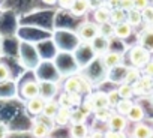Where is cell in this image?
<instances>
[{
  "instance_id": "6da1fadb",
  "label": "cell",
  "mask_w": 153,
  "mask_h": 138,
  "mask_svg": "<svg viewBox=\"0 0 153 138\" xmlns=\"http://www.w3.org/2000/svg\"><path fill=\"white\" fill-rule=\"evenodd\" d=\"M152 60V53L149 50H146L143 45H134L131 50H129V62H131V66H135V68H140L143 69L149 62Z\"/></svg>"
},
{
  "instance_id": "7a4b0ae2",
  "label": "cell",
  "mask_w": 153,
  "mask_h": 138,
  "mask_svg": "<svg viewBox=\"0 0 153 138\" xmlns=\"http://www.w3.org/2000/svg\"><path fill=\"white\" fill-rule=\"evenodd\" d=\"M99 35V24L98 23H83L76 29V36L84 42H92Z\"/></svg>"
},
{
  "instance_id": "3957f363",
  "label": "cell",
  "mask_w": 153,
  "mask_h": 138,
  "mask_svg": "<svg viewBox=\"0 0 153 138\" xmlns=\"http://www.w3.org/2000/svg\"><path fill=\"white\" fill-rule=\"evenodd\" d=\"M99 62L104 65V68L107 69H113V68H117V66H122L123 63V54L122 53H117V51H107L104 53L102 56H99Z\"/></svg>"
},
{
  "instance_id": "277c9868",
  "label": "cell",
  "mask_w": 153,
  "mask_h": 138,
  "mask_svg": "<svg viewBox=\"0 0 153 138\" xmlns=\"http://www.w3.org/2000/svg\"><path fill=\"white\" fill-rule=\"evenodd\" d=\"M89 44H90V48H92L93 54L102 56L104 53L108 51L110 44H111V39H110V38H105V36H102V35H98V36H96L92 42H89Z\"/></svg>"
},
{
  "instance_id": "5b68a950",
  "label": "cell",
  "mask_w": 153,
  "mask_h": 138,
  "mask_svg": "<svg viewBox=\"0 0 153 138\" xmlns=\"http://www.w3.org/2000/svg\"><path fill=\"white\" fill-rule=\"evenodd\" d=\"M21 96L27 101L36 96H41V84L36 81H26L21 86Z\"/></svg>"
},
{
  "instance_id": "8992f818",
  "label": "cell",
  "mask_w": 153,
  "mask_h": 138,
  "mask_svg": "<svg viewBox=\"0 0 153 138\" xmlns=\"http://www.w3.org/2000/svg\"><path fill=\"white\" fill-rule=\"evenodd\" d=\"M107 125H108V128H110V129H113V131H120V132H123V131L126 129L128 119H126V116L119 114L117 111H114V113L111 114L110 120L107 122Z\"/></svg>"
},
{
  "instance_id": "52a82bcc",
  "label": "cell",
  "mask_w": 153,
  "mask_h": 138,
  "mask_svg": "<svg viewBox=\"0 0 153 138\" xmlns=\"http://www.w3.org/2000/svg\"><path fill=\"white\" fill-rule=\"evenodd\" d=\"M138 44L143 45L150 53H153V27L150 24L146 29H143L141 33L138 35Z\"/></svg>"
},
{
  "instance_id": "ba28073f",
  "label": "cell",
  "mask_w": 153,
  "mask_h": 138,
  "mask_svg": "<svg viewBox=\"0 0 153 138\" xmlns=\"http://www.w3.org/2000/svg\"><path fill=\"white\" fill-rule=\"evenodd\" d=\"M45 101H47V99H44L42 96H36V98H33V99H29V101H27V105H26V107H27V111H29L32 116H39V114H42Z\"/></svg>"
},
{
  "instance_id": "9c48e42d",
  "label": "cell",
  "mask_w": 153,
  "mask_h": 138,
  "mask_svg": "<svg viewBox=\"0 0 153 138\" xmlns=\"http://www.w3.org/2000/svg\"><path fill=\"white\" fill-rule=\"evenodd\" d=\"M90 6H92L90 0H75V3L72 5V8L69 11L75 17H81V15L87 14V11L90 9Z\"/></svg>"
},
{
  "instance_id": "30bf717a",
  "label": "cell",
  "mask_w": 153,
  "mask_h": 138,
  "mask_svg": "<svg viewBox=\"0 0 153 138\" xmlns=\"http://www.w3.org/2000/svg\"><path fill=\"white\" fill-rule=\"evenodd\" d=\"M90 95V99H92V104H93V108L95 110H99V108H108L110 107V102H108V96L102 92H96V93H89ZM111 108V107H110Z\"/></svg>"
},
{
  "instance_id": "8fae6325",
  "label": "cell",
  "mask_w": 153,
  "mask_h": 138,
  "mask_svg": "<svg viewBox=\"0 0 153 138\" xmlns=\"http://www.w3.org/2000/svg\"><path fill=\"white\" fill-rule=\"evenodd\" d=\"M51 129H53V128H50L48 125L35 120L33 128H32V135H33L35 138H48V135L51 134Z\"/></svg>"
},
{
  "instance_id": "7c38bea8",
  "label": "cell",
  "mask_w": 153,
  "mask_h": 138,
  "mask_svg": "<svg viewBox=\"0 0 153 138\" xmlns=\"http://www.w3.org/2000/svg\"><path fill=\"white\" fill-rule=\"evenodd\" d=\"M110 12H111V9H110L108 6H105V5L98 6V8L95 9V12H93V20H95V23H98V24L108 23V21H110Z\"/></svg>"
},
{
  "instance_id": "4fadbf2b",
  "label": "cell",
  "mask_w": 153,
  "mask_h": 138,
  "mask_svg": "<svg viewBox=\"0 0 153 138\" xmlns=\"http://www.w3.org/2000/svg\"><path fill=\"white\" fill-rule=\"evenodd\" d=\"M132 26L128 23V21H123V23H119V24H114V36L119 38V39H126L132 35Z\"/></svg>"
},
{
  "instance_id": "5bb4252c",
  "label": "cell",
  "mask_w": 153,
  "mask_h": 138,
  "mask_svg": "<svg viewBox=\"0 0 153 138\" xmlns=\"http://www.w3.org/2000/svg\"><path fill=\"white\" fill-rule=\"evenodd\" d=\"M71 111L72 108H65V107H60L57 114L54 116V123L57 126H66L71 120Z\"/></svg>"
},
{
  "instance_id": "9a60e30c",
  "label": "cell",
  "mask_w": 153,
  "mask_h": 138,
  "mask_svg": "<svg viewBox=\"0 0 153 138\" xmlns=\"http://www.w3.org/2000/svg\"><path fill=\"white\" fill-rule=\"evenodd\" d=\"M141 77V71L140 68H135V66H128L125 69V77H123V83H128V84H134L140 80Z\"/></svg>"
},
{
  "instance_id": "2e32d148",
  "label": "cell",
  "mask_w": 153,
  "mask_h": 138,
  "mask_svg": "<svg viewBox=\"0 0 153 138\" xmlns=\"http://www.w3.org/2000/svg\"><path fill=\"white\" fill-rule=\"evenodd\" d=\"M126 119H128L129 122H134V123L141 122V120L144 119V110L141 108V105L134 104V105H132V108L129 110V113L126 114Z\"/></svg>"
},
{
  "instance_id": "e0dca14e",
  "label": "cell",
  "mask_w": 153,
  "mask_h": 138,
  "mask_svg": "<svg viewBox=\"0 0 153 138\" xmlns=\"http://www.w3.org/2000/svg\"><path fill=\"white\" fill-rule=\"evenodd\" d=\"M69 134H71V138H84L89 135V128L86 126V123L71 125Z\"/></svg>"
},
{
  "instance_id": "ac0fdd59",
  "label": "cell",
  "mask_w": 153,
  "mask_h": 138,
  "mask_svg": "<svg viewBox=\"0 0 153 138\" xmlns=\"http://www.w3.org/2000/svg\"><path fill=\"white\" fill-rule=\"evenodd\" d=\"M152 134V128H149L147 125L138 122L135 123L134 129H132V137L134 138H149V135Z\"/></svg>"
},
{
  "instance_id": "d6986e66",
  "label": "cell",
  "mask_w": 153,
  "mask_h": 138,
  "mask_svg": "<svg viewBox=\"0 0 153 138\" xmlns=\"http://www.w3.org/2000/svg\"><path fill=\"white\" fill-rule=\"evenodd\" d=\"M126 21L132 26V27H137V26H140L141 23H143V15H141V11H138V9H131V11H128V14H126Z\"/></svg>"
},
{
  "instance_id": "ffe728a7",
  "label": "cell",
  "mask_w": 153,
  "mask_h": 138,
  "mask_svg": "<svg viewBox=\"0 0 153 138\" xmlns=\"http://www.w3.org/2000/svg\"><path fill=\"white\" fill-rule=\"evenodd\" d=\"M59 108H60V105H59L57 101L48 99V101H45V105H44V111H42V114L47 116V117H53V119H54V116L57 114Z\"/></svg>"
},
{
  "instance_id": "44dd1931",
  "label": "cell",
  "mask_w": 153,
  "mask_h": 138,
  "mask_svg": "<svg viewBox=\"0 0 153 138\" xmlns=\"http://www.w3.org/2000/svg\"><path fill=\"white\" fill-rule=\"evenodd\" d=\"M126 11L125 9H122V8H114V9H111V12H110V23H113V24H119V23H123V21H126Z\"/></svg>"
},
{
  "instance_id": "7402d4cb",
  "label": "cell",
  "mask_w": 153,
  "mask_h": 138,
  "mask_svg": "<svg viewBox=\"0 0 153 138\" xmlns=\"http://www.w3.org/2000/svg\"><path fill=\"white\" fill-rule=\"evenodd\" d=\"M87 120V114L84 111H81L80 108H75L71 111V120L69 123L71 125H78V123H86Z\"/></svg>"
},
{
  "instance_id": "603a6c76",
  "label": "cell",
  "mask_w": 153,
  "mask_h": 138,
  "mask_svg": "<svg viewBox=\"0 0 153 138\" xmlns=\"http://www.w3.org/2000/svg\"><path fill=\"white\" fill-rule=\"evenodd\" d=\"M114 111L108 107V108H99V110H95L93 111V114H95V119L98 120V122H102V123H107L108 120H110V117H111V114H113Z\"/></svg>"
},
{
  "instance_id": "cb8c5ba5",
  "label": "cell",
  "mask_w": 153,
  "mask_h": 138,
  "mask_svg": "<svg viewBox=\"0 0 153 138\" xmlns=\"http://www.w3.org/2000/svg\"><path fill=\"white\" fill-rule=\"evenodd\" d=\"M65 92L74 93V92H80V77H71L65 83Z\"/></svg>"
},
{
  "instance_id": "d4e9b609",
  "label": "cell",
  "mask_w": 153,
  "mask_h": 138,
  "mask_svg": "<svg viewBox=\"0 0 153 138\" xmlns=\"http://www.w3.org/2000/svg\"><path fill=\"white\" fill-rule=\"evenodd\" d=\"M132 105H134V102H132L131 99H120L114 108H116V111H117L119 114L126 116V114L129 113V110L132 108Z\"/></svg>"
},
{
  "instance_id": "484cf974",
  "label": "cell",
  "mask_w": 153,
  "mask_h": 138,
  "mask_svg": "<svg viewBox=\"0 0 153 138\" xmlns=\"http://www.w3.org/2000/svg\"><path fill=\"white\" fill-rule=\"evenodd\" d=\"M119 95L122 99H132L134 96V90H132V84H128V83H122L117 89Z\"/></svg>"
},
{
  "instance_id": "4316f807",
  "label": "cell",
  "mask_w": 153,
  "mask_h": 138,
  "mask_svg": "<svg viewBox=\"0 0 153 138\" xmlns=\"http://www.w3.org/2000/svg\"><path fill=\"white\" fill-rule=\"evenodd\" d=\"M99 35L105 36V38H113L114 36V24L113 23H104V24H99Z\"/></svg>"
},
{
  "instance_id": "83f0119b",
  "label": "cell",
  "mask_w": 153,
  "mask_h": 138,
  "mask_svg": "<svg viewBox=\"0 0 153 138\" xmlns=\"http://www.w3.org/2000/svg\"><path fill=\"white\" fill-rule=\"evenodd\" d=\"M138 83H140V86L144 89L146 93L150 92V90H153V78H152V77H149V75H143V77H140Z\"/></svg>"
},
{
  "instance_id": "f1b7e54d",
  "label": "cell",
  "mask_w": 153,
  "mask_h": 138,
  "mask_svg": "<svg viewBox=\"0 0 153 138\" xmlns=\"http://www.w3.org/2000/svg\"><path fill=\"white\" fill-rule=\"evenodd\" d=\"M59 105L60 107H65V108H72L74 107V102H72V99H71V95H69V92H65V93H62L60 96H59Z\"/></svg>"
},
{
  "instance_id": "f546056e",
  "label": "cell",
  "mask_w": 153,
  "mask_h": 138,
  "mask_svg": "<svg viewBox=\"0 0 153 138\" xmlns=\"http://www.w3.org/2000/svg\"><path fill=\"white\" fill-rule=\"evenodd\" d=\"M92 90V81L84 78V77H80V93L81 95H89Z\"/></svg>"
},
{
  "instance_id": "4dcf8cb0",
  "label": "cell",
  "mask_w": 153,
  "mask_h": 138,
  "mask_svg": "<svg viewBox=\"0 0 153 138\" xmlns=\"http://www.w3.org/2000/svg\"><path fill=\"white\" fill-rule=\"evenodd\" d=\"M141 15H143V21H144V23L152 24V21H153V6L149 5L147 8H144V9L141 11Z\"/></svg>"
},
{
  "instance_id": "1f68e13d",
  "label": "cell",
  "mask_w": 153,
  "mask_h": 138,
  "mask_svg": "<svg viewBox=\"0 0 153 138\" xmlns=\"http://www.w3.org/2000/svg\"><path fill=\"white\" fill-rule=\"evenodd\" d=\"M107 96H108V102H110V107H111V108H114V107L117 105V102L122 99L117 90H111V92H108Z\"/></svg>"
},
{
  "instance_id": "d6a6232c",
  "label": "cell",
  "mask_w": 153,
  "mask_h": 138,
  "mask_svg": "<svg viewBox=\"0 0 153 138\" xmlns=\"http://www.w3.org/2000/svg\"><path fill=\"white\" fill-rule=\"evenodd\" d=\"M11 77V71L9 68L3 63H0V83H6Z\"/></svg>"
},
{
  "instance_id": "836d02e7",
  "label": "cell",
  "mask_w": 153,
  "mask_h": 138,
  "mask_svg": "<svg viewBox=\"0 0 153 138\" xmlns=\"http://www.w3.org/2000/svg\"><path fill=\"white\" fill-rule=\"evenodd\" d=\"M104 138H126L125 132H120V131H113V129H108L104 135Z\"/></svg>"
},
{
  "instance_id": "e575fe53",
  "label": "cell",
  "mask_w": 153,
  "mask_h": 138,
  "mask_svg": "<svg viewBox=\"0 0 153 138\" xmlns=\"http://www.w3.org/2000/svg\"><path fill=\"white\" fill-rule=\"evenodd\" d=\"M149 5H150V0H134V8L138 11H143Z\"/></svg>"
},
{
  "instance_id": "d590c367",
  "label": "cell",
  "mask_w": 153,
  "mask_h": 138,
  "mask_svg": "<svg viewBox=\"0 0 153 138\" xmlns=\"http://www.w3.org/2000/svg\"><path fill=\"white\" fill-rule=\"evenodd\" d=\"M119 8L125 9L126 12L134 9V0H120V3H119Z\"/></svg>"
},
{
  "instance_id": "8d00e7d4",
  "label": "cell",
  "mask_w": 153,
  "mask_h": 138,
  "mask_svg": "<svg viewBox=\"0 0 153 138\" xmlns=\"http://www.w3.org/2000/svg\"><path fill=\"white\" fill-rule=\"evenodd\" d=\"M74 3H75V0H57V5L62 9H71Z\"/></svg>"
},
{
  "instance_id": "74e56055",
  "label": "cell",
  "mask_w": 153,
  "mask_h": 138,
  "mask_svg": "<svg viewBox=\"0 0 153 138\" xmlns=\"http://www.w3.org/2000/svg\"><path fill=\"white\" fill-rule=\"evenodd\" d=\"M143 71H144V75H149V77L153 78V59L143 68Z\"/></svg>"
},
{
  "instance_id": "f35d334b",
  "label": "cell",
  "mask_w": 153,
  "mask_h": 138,
  "mask_svg": "<svg viewBox=\"0 0 153 138\" xmlns=\"http://www.w3.org/2000/svg\"><path fill=\"white\" fill-rule=\"evenodd\" d=\"M119 3H120V0H105V6H108L110 9L119 8Z\"/></svg>"
},
{
  "instance_id": "ab89813d",
  "label": "cell",
  "mask_w": 153,
  "mask_h": 138,
  "mask_svg": "<svg viewBox=\"0 0 153 138\" xmlns=\"http://www.w3.org/2000/svg\"><path fill=\"white\" fill-rule=\"evenodd\" d=\"M6 137H8V128L6 125L0 123V138H6Z\"/></svg>"
},
{
  "instance_id": "60d3db41",
  "label": "cell",
  "mask_w": 153,
  "mask_h": 138,
  "mask_svg": "<svg viewBox=\"0 0 153 138\" xmlns=\"http://www.w3.org/2000/svg\"><path fill=\"white\" fill-rule=\"evenodd\" d=\"M104 135H105V132H101V131H95L90 137L92 138H104Z\"/></svg>"
},
{
  "instance_id": "b9f144b4",
  "label": "cell",
  "mask_w": 153,
  "mask_h": 138,
  "mask_svg": "<svg viewBox=\"0 0 153 138\" xmlns=\"http://www.w3.org/2000/svg\"><path fill=\"white\" fill-rule=\"evenodd\" d=\"M42 2H44L45 5H56L57 0H42Z\"/></svg>"
},
{
  "instance_id": "7bdbcfd3",
  "label": "cell",
  "mask_w": 153,
  "mask_h": 138,
  "mask_svg": "<svg viewBox=\"0 0 153 138\" xmlns=\"http://www.w3.org/2000/svg\"><path fill=\"white\" fill-rule=\"evenodd\" d=\"M150 104H152V107H153V95H152V98H150Z\"/></svg>"
},
{
  "instance_id": "ee69618b",
  "label": "cell",
  "mask_w": 153,
  "mask_h": 138,
  "mask_svg": "<svg viewBox=\"0 0 153 138\" xmlns=\"http://www.w3.org/2000/svg\"><path fill=\"white\" fill-rule=\"evenodd\" d=\"M149 138H153V132H152V134H150V135H149Z\"/></svg>"
},
{
  "instance_id": "f6af8a7d",
  "label": "cell",
  "mask_w": 153,
  "mask_h": 138,
  "mask_svg": "<svg viewBox=\"0 0 153 138\" xmlns=\"http://www.w3.org/2000/svg\"><path fill=\"white\" fill-rule=\"evenodd\" d=\"M84 138H92V137H90V135H87V137H84Z\"/></svg>"
},
{
  "instance_id": "bcb514c9",
  "label": "cell",
  "mask_w": 153,
  "mask_h": 138,
  "mask_svg": "<svg viewBox=\"0 0 153 138\" xmlns=\"http://www.w3.org/2000/svg\"><path fill=\"white\" fill-rule=\"evenodd\" d=\"M126 138H134V137H126Z\"/></svg>"
},
{
  "instance_id": "7dc6e473",
  "label": "cell",
  "mask_w": 153,
  "mask_h": 138,
  "mask_svg": "<svg viewBox=\"0 0 153 138\" xmlns=\"http://www.w3.org/2000/svg\"><path fill=\"white\" fill-rule=\"evenodd\" d=\"M150 26H152V27H153V21H152V24H150Z\"/></svg>"
},
{
  "instance_id": "c3c4849f",
  "label": "cell",
  "mask_w": 153,
  "mask_h": 138,
  "mask_svg": "<svg viewBox=\"0 0 153 138\" xmlns=\"http://www.w3.org/2000/svg\"><path fill=\"white\" fill-rule=\"evenodd\" d=\"M152 132H153V129H152Z\"/></svg>"
},
{
  "instance_id": "681fc988",
  "label": "cell",
  "mask_w": 153,
  "mask_h": 138,
  "mask_svg": "<svg viewBox=\"0 0 153 138\" xmlns=\"http://www.w3.org/2000/svg\"><path fill=\"white\" fill-rule=\"evenodd\" d=\"M90 2H92V0H90Z\"/></svg>"
}]
</instances>
